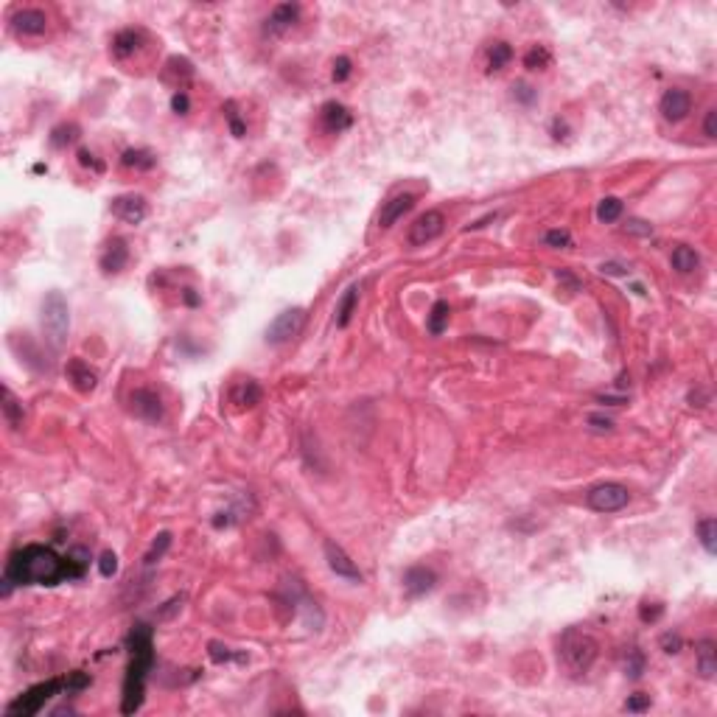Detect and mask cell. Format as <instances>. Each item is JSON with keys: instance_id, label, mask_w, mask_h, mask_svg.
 Segmentation results:
<instances>
[{"instance_id": "obj_1", "label": "cell", "mask_w": 717, "mask_h": 717, "mask_svg": "<svg viewBox=\"0 0 717 717\" xmlns=\"http://www.w3.org/2000/svg\"><path fill=\"white\" fill-rule=\"evenodd\" d=\"M6 577L14 586H57L62 580H76V571L71 560L59 558L51 547L31 544L11 555L6 566Z\"/></svg>"}, {"instance_id": "obj_2", "label": "cell", "mask_w": 717, "mask_h": 717, "mask_svg": "<svg viewBox=\"0 0 717 717\" xmlns=\"http://www.w3.org/2000/svg\"><path fill=\"white\" fill-rule=\"evenodd\" d=\"M132 661L126 667V678H124V704L121 712L124 715H135L143 706V695H146V678L155 667V650H152V631L146 625H135L132 636Z\"/></svg>"}, {"instance_id": "obj_3", "label": "cell", "mask_w": 717, "mask_h": 717, "mask_svg": "<svg viewBox=\"0 0 717 717\" xmlns=\"http://www.w3.org/2000/svg\"><path fill=\"white\" fill-rule=\"evenodd\" d=\"M597 653H600V644H597V639L588 636V634H583V631H566L563 636H560V647H558V656H560V664L569 670V675H586L588 670H591V664L597 661Z\"/></svg>"}, {"instance_id": "obj_4", "label": "cell", "mask_w": 717, "mask_h": 717, "mask_svg": "<svg viewBox=\"0 0 717 717\" xmlns=\"http://www.w3.org/2000/svg\"><path fill=\"white\" fill-rule=\"evenodd\" d=\"M42 331H45V339L59 350L68 339V331H71V309H68V300L62 297V292H48L45 300H42Z\"/></svg>"}, {"instance_id": "obj_5", "label": "cell", "mask_w": 717, "mask_h": 717, "mask_svg": "<svg viewBox=\"0 0 717 717\" xmlns=\"http://www.w3.org/2000/svg\"><path fill=\"white\" fill-rule=\"evenodd\" d=\"M59 692H65V678H51V681H42V684H34L31 689H25L20 698H14L8 706H6V715L14 717H31L40 715L45 709V704L51 698H57Z\"/></svg>"}, {"instance_id": "obj_6", "label": "cell", "mask_w": 717, "mask_h": 717, "mask_svg": "<svg viewBox=\"0 0 717 717\" xmlns=\"http://www.w3.org/2000/svg\"><path fill=\"white\" fill-rule=\"evenodd\" d=\"M628 502H631V493L620 482H603L586 493V504L594 513H617V510L628 507Z\"/></svg>"}, {"instance_id": "obj_7", "label": "cell", "mask_w": 717, "mask_h": 717, "mask_svg": "<svg viewBox=\"0 0 717 717\" xmlns=\"http://www.w3.org/2000/svg\"><path fill=\"white\" fill-rule=\"evenodd\" d=\"M306 325V309H286L269 322L266 328V342L269 345H283L289 339H295Z\"/></svg>"}, {"instance_id": "obj_8", "label": "cell", "mask_w": 717, "mask_h": 717, "mask_svg": "<svg viewBox=\"0 0 717 717\" xmlns=\"http://www.w3.org/2000/svg\"><path fill=\"white\" fill-rule=\"evenodd\" d=\"M443 230H446V216L440 211H426V213H420L409 225V244L412 247H423V244L437 239Z\"/></svg>"}, {"instance_id": "obj_9", "label": "cell", "mask_w": 717, "mask_h": 717, "mask_svg": "<svg viewBox=\"0 0 717 717\" xmlns=\"http://www.w3.org/2000/svg\"><path fill=\"white\" fill-rule=\"evenodd\" d=\"M129 409L135 417L146 420V423H160L162 415H165V406H162V398H160L155 390L149 387H138L132 396H129Z\"/></svg>"}, {"instance_id": "obj_10", "label": "cell", "mask_w": 717, "mask_h": 717, "mask_svg": "<svg viewBox=\"0 0 717 717\" xmlns=\"http://www.w3.org/2000/svg\"><path fill=\"white\" fill-rule=\"evenodd\" d=\"M11 31L20 37H42L48 31V14L42 8H17L11 14Z\"/></svg>"}, {"instance_id": "obj_11", "label": "cell", "mask_w": 717, "mask_h": 717, "mask_svg": "<svg viewBox=\"0 0 717 717\" xmlns=\"http://www.w3.org/2000/svg\"><path fill=\"white\" fill-rule=\"evenodd\" d=\"M109 211H112L115 219H121V222H126V225H141V222L149 216V205H146V199L138 196V194L115 196L112 205H109Z\"/></svg>"}, {"instance_id": "obj_12", "label": "cell", "mask_w": 717, "mask_h": 717, "mask_svg": "<svg viewBox=\"0 0 717 717\" xmlns=\"http://www.w3.org/2000/svg\"><path fill=\"white\" fill-rule=\"evenodd\" d=\"M658 109H661L664 121L678 124V121H684V118L692 112V95H689L687 90H681V87H672V90H667V93L661 95Z\"/></svg>"}, {"instance_id": "obj_13", "label": "cell", "mask_w": 717, "mask_h": 717, "mask_svg": "<svg viewBox=\"0 0 717 717\" xmlns=\"http://www.w3.org/2000/svg\"><path fill=\"white\" fill-rule=\"evenodd\" d=\"M322 550H325V560H328L331 571H336L339 577H345V580H350V583H362V580H365V577H362V571L356 569V563L350 560V555H348L339 544L325 541V544H322Z\"/></svg>"}, {"instance_id": "obj_14", "label": "cell", "mask_w": 717, "mask_h": 717, "mask_svg": "<svg viewBox=\"0 0 717 717\" xmlns=\"http://www.w3.org/2000/svg\"><path fill=\"white\" fill-rule=\"evenodd\" d=\"M300 20V6L297 3H278L272 8V14L266 17V34L272 37H280L286 31H292Z\"/></svg>"}, {"instance_id": "obj_15", "label": "cell", "mask_w": 717, "mask_h": 717, "mask_svg": "<svg viewBox=\"0 0 717 717\" xmlns=\"http://www.w3.org/2000/svg\"><path fill=\"white\" fill-rule=\"evenodd\" d=\"M434 583H437V574H434L432 569H426V566H412V569H406V574H403V591H406L409 597H423V594H429V591L434 588Z\"/></svg>"}, {"instance_id": "obj_16", "label": "cell", "mask_w": 717, "mask_h": 717, "mask_svg": "<svg viewBox=\"0 0 717 717\" xmlns=\"http://www.w3.org/2000/svg\"><path fill=\"white\" fill-rule=\"evenodd\" d=\"M129 263V247L124 239H112L101 252V269L107 275H118Z\"/></svg>"}, {"instance_id": "obj_17", "label": "cell", "mask_w": 717, "mask_h": 717, "mask_svg": "<svg viewBox=\"0 0 717 717\" xmlns=\"http://www.w3.org/2000/svg\"><path fill=\"white\" fill-rule=\"evenodd\" d=\"M141 42H143V31L141 28H124L112 37V57L115 59H129L141 51Z\"/></svg>"}, {"instance_id": "obj_18", "label": "cell", "mask_w": 717, "mask_h": 717, "mask_svg": "<svg viewBox=\"0 0 717 717\" xmlns=\"http://www.w3.org/2000/svg\"><path fill=\"white\" fill-rule=\"evenodd\" d=\"M68 379H71V384L79 390V393H93L95 390V384H98V373L84 362V359H71L68 362Z\"/></svg>"}, {"instance_id": "obj_19", "label": "cell", "mask_w": 717, "mask_h": 717, "mask_svg": "<svg viewBox=\"0 0 717 717\" xmlns=\"http://www.w3.org/2000/svg\"><path fill=\"white\" fill-rule=\"evenodd\" d=\"M319 118H322V126H325L331 135H339V132H345V129L353 124L350 112H348L342 104H336V101H328V104L322 107Z\"/></svg>"}, {"instance_id": "obj_20", "label": "cell", "mask_w": 717, "mask_h": 717, "mask_svg": "<svg viewBox=\"0 0 717 717\" xmlns=\"http://www.w3.org/2000/svg\"><path fill=\"white\" fill-rule=\"evenodd\" d=\"M412 205H415V194H398V196H393L390 202H384V208H381V213H379V225H381V227H393L403 213L412 211Z\"/></svg>"}, {"instance_id": "obj_21", "label": "cell", "mask_w": 717, "mask_h": 717, "mask_svg": "<svg viewBox=\"0 0 717 717\" xmlns=\"http://www.w3.org/2000/svg\"><path fill=\"white\" fill-rule=\"evenodd\" d=\"M695 661H698V672L701 678H715L717 672V650L712 639H704L698 641V650H695Z\"/></svg>"}, {"instance_id": "obj_22", "label": "cell", "mask_w": 717, "mask_h": 717, "mask_svg": "<svg viewBox=\"0 0 717 717\" xmlns=\"http://www.w3.org/2000/svg\"><path fill=\"white\" fill-rule=\"evenodd\" d=\"M670 263H672V269H675L678 275H689V272H695V269L701 266V258H698V252H695L692 247L681 244V247H675V249H672Z\"/></svg>"}, {"instance_id": "obj_23", "label": "cell", "mask_w": 717, "mask_h": 717, "mask_svg": "<svg viewBox=\"0 0 717 717\" xmlns=\"http://www.w3.org/2000/svg\"><path fill=\"white\" fill-rule=\"evenodd\" d=\"M230 401L239 403L241 409H249V406H255V403L261 401V387H258L252 379H244V381H239V384L233 387Z\"/></svg>"}, {"instance_id": "obj_24", "label": "cell", "mask_w": 717, "mask_h": 717, "mask_svg": "<svg viewBox=\"0 0 717 717\" xmlns=\"http://www.w3.org/2000/svg\"><path fill=\"white\" fill-rule=\"evenodd\" d=\"M3 417H6V423H8L11 429H20V426H23V417H25L23 403L14 398V393H11L8 387H3Z\"/></svg>"}, {"instance_id": "obj_25", "label": "cell", "mask_w": 717, "mask_h": 717, "mask_svg": "<svg viewBox=\"0 0 717 717\" xmlns=\"http://www.w3.org/2000/svg\"><path fill=\"white\" fill-rule=\"evenodd\" d=\"M513 59V48H510V42H493L490 48H487V73H499L507 62Z\"/></svg>"}, {"instance_id": "obj_26", "label": "cell", "mask_w": 717, "mask_h": 717, "mask_svg": "<svg viewBox=\"0 0 717 717\" xmlns=\"http://www.w3.org/2000/svg\"><path fill=\"white\" fill-rule=\"evenodd\" d=\"M121 162H124L126 168H135V171H149V168L158 165V158H155V152H149V149H126Z\"/></svg>"}, {"instance_id": "obj_27", "label": "cell", "mask_w": 717, "mask_h": 717, "mask_svg": "<svg viewBox=\"0 0 717 717\" xmlns=\"http://www.w3.org/2000/svg\"><path fill=\"white\" fill-rule=\"evenodd\" d=\"M449 314H451L449 303H446V300H437V303L432 306L429 317H426V328H429V333L440 336V333L446 331V325H449Z\"/></svg>"}, {"instance_id": "obj_28", "label": "cell", "mask_w": 717, "mask_h": 717, "mask_svg": "<svg viewBox=\"0 0 717 717\" xmlns=\"http://www.w3.org/2000/svg\"><path fill=\"white\" fill-rule=\"evenodd\" d=\"M356 303H359V286H350L348 292H345V297L339 300V309H336V325L339 328H345L350 317H353V312H356Z\"/></svg>"}, {"instance_id": "obj_29", "label": "cell", "mask_w": 717, "mask_h": 717, "mask_svg": "<svg viewBox=\"0 0 717 717\" xmlns=\"http://www.w3.org/2000/svg\"><path fill=\"white\" fill-rule=\"evenodd\" d=\"M552 65V54L544 48V45H533L527 54H524V68L527 71H547Z\"/></svg>"}, {"instance_id": "obj_30", "label": "cell", "mask_w": 717, "mask_h": 717, "mask_svg": "<svg viewBox=\"0 0 717 717\" xmlns=\"http://www.w3.org/2000/svg\"><path fill=\"white\" fill-rule=\"evenodd\" d=\"M698 541H701V547L709 552V555H715L717 550V521L709 516V519H704L701 524H698Z\"/></svg>"}, {"instance_id": "obj_31", "label": "cell", "mask_w": 717, "mask_h": 717, "mask_svg": "<svg viewBox=\"0 0 717 717\" xmlns=\"http://www.w3.org/2000/svg\"><path fill=\"white\" fill-rule=\"evenodd\" d=\"M76 141H79V126L76 124H62V126H57L51 132V146L54 149H65V146H71Z\"/></svg>"}, {"instance_id": "obj_32", "label": "cell", "mask_w": 717, "mask_h": 717, "mask_svg": "<svg viewBox=\"0 0 717 717\" xmlns=\"http://www.w3.org/2000/svg\"><path fill=\"white\" fill-rule=\"evenodd\" d=\"M622 199H617V196H605L600 205H597V219L600 222H605V225H611V222H617L620 216H622Z\"/></svg>"}, {"instance_id": "obj_33", "label": "cell", "mask_w": 717, "mask_h": 717, "mask_svg": "<svg viewBox=\"0 0 717 717\" xmlns=\"http://www.w3.org/2000/svg\"><path fill=\"white\" fill-rule=\"evenodd\" d=\"M544 244H547V247H555V249H566V247H571V233H569V230H550V233L544 236Z\"/></svg>"}, {"instance_id": "obj_34", "label": "cell", "mask_w": 717, "mask_h": 717, "mask_svg": "<svg viewBox=\"0 0 717 717\" xmlns=\"http://www.w3.org/2000/svg\"><path fill=\"white\" fill-rule=\"evenodd\" d=\"M90 687V675L87 672H71L65 678V692H81Z\"/></svg>"}, {"instance_id": "obj_35", "label": "cell", "mask_w": 717, "mask_h": 717, "mask_svg": "<svg viewBox=\"0 0 717 717\" xmlns=\"http://www.w3.org/2000/svg\"><path fill=\"white\" fill-rule=\"evenodd\" d=\"M225 109H227V112H225V115H227V124H230V132H233V135H236V138H244V132H247V126H244V124H241L239 112H236V104H227V107H225Z\"/></svg>"}, {"instance_id": "obj_36", "label": "cell", "mask_w": 717, "mask_h": 717, "mask_svg": "<svg viewBox=\"0 0 717 717\" xmlns=\"http://www.w3.org/2000/svg\"><path fill=\"white\" fill-rule=\"evenodd\" d=\"M98 571H101L104 577H112V574L118 571V555H115V552H104V555L98 558Z\"/></svg>"}, {"instance_id": "obj_37", "label": "cell", "mask_w": 717, "mask_h": 717, "mask_svg": "<svg viewBox=\"0 0 717 717\" xmlns=\"http://www.w3.org/2000/svg\"><path fill=\"white\" fill-rule=\"evenodd\" d=\"M168 544H171V535H168V533H160L158 541L152 544V550H149V555H146V563H155V560L168 550Z\"/></svg>"}, {"instance_id": "obj_38", "label": "cell", "mask_w": 717, "mask_h": 717, "mask_svg": "<svg viewBox=\"0 0 717 717\" xmlns=\"http://www.w3.org/2000/svg\"><path fill=\"white\" fill-rule=\"evenodd\" d=\"M350 71H353L350 59H348V57H339V59L333 62V81H345L350 76Z\"/></svg>"}, {"instance_id": "obj_39", "label": "cell", "mask_w": 717, "mask_h": 717, "mask_svg": "<svg viewBox=\"0 0 717 717\" xmlns=\"http://www.w3.org/2000/svg\"><path fill=\"white\" fill-rule=\"evenodd\" d=\"M76 158H79V165H84V168H93L95 174H101V171H104V165L95 160V155H93L90 149H79V155H76Z\"/></svg>"}, {"instance_id": "obj_40", "label": "cell", "mask_w": 717, "mask_h": 717, "mask_svg": "<svg viewBox=\"0 0 717 717\" xmlns=\"http://www.w3.org/2000/svg\"><path fill=\"white\" fill-rule=\"evenodd\" d=\"M188 107H191V101H188V93H185V90H179V93L171 95V109H174L177 115H185Z\"/></svg>"}, {"instance_id": "obj_41", "label": "cell", "mask_w": 717, "mask_h": 717, "mask_svg": "<svg viewBox=\"0 0 717 717\" xmlns=\"http://www.w3.org/2000/svg\"><path fill=\"white\" fill-rule=\"evenodd\" d=\"M641 670H644V656H641L639 650H631V658H628V675H631V678H639V675H641Z\"/></svg>"}, {"instance_id": "obj_42", "label": "cell", "mask_w": 717, "mask_h": 717, "mask_svg": "<svg viewBox=\"0 0 717 717\" xmlns=\"http://www.w3.org/2000/svg\"><path fill=\"white\" fill-rule=\"evenodd\" d=\"M588 426H591L594 432H611V429H614V420L605 417V415H588Z\"/></svg>"}, {"instance_id": "obj_43", "label": "cell", "mask_w": 717, "mask_h": 717, "mask_svg": "<svg viewBox=\"0 0 717 717\" xmlns=\"http://www.w3.org/2000/svg\"><path fill=\"white\" fill-rule=\"evenodd\" d=\"M208 647H211V658H213V661H230V658H233V650L225 647V644H219V641H211Z\"/></svg>"}, {"instance_id": "obj_44", "label": "cell", "mask_w": 717, "mask_h": 717, "mask_svg": "<svg viewBox=\"0 0 717 717\" xmlns=\"http://www.w3.org/2000/svg\"><path fill=\"white\" fill-rule=\"evenodd\" d=\"M625 709L628 712H644V709H650V695H634V698H628V704H625Z\"/></svg>"}, {"instance_id": "obj_45", "label": "cell", "mask_w": 717, "mask_h": 717, "mask_svg": "<svg viewBox=\"0 0 717 717\" xmlns=\"http://www.w3.org/2000/svg\"><path fill=\"white\" fill-rule=\"evenodd\" d=\"M625 230L634 233V236H650V233H653V225H647V222H641V219H631V222L625 225Z\"/></svg>"}, {"instance_id": "obj_46", "label": "cell", "mask_w": 717, "mask_h": 717, "mask_svg": "<svg viewBox=\"0 0 717 717\" xmlns=\"http://www.w3.org/2000/svg\"><path fill=\"white\" fill-rule=\"evenodd\" d=\"M681 636L678 634H667V636H661V647H664V653H681Z\"/></svg>"}, {"instance_id": "obj_47", "label": "cell", "mask_w": 717, "mask_h": 717, "mask_svg": "<svg viewBox=\"0 0 717 717\" xmlns=\"http://www.w3.org/2000/svg\"><path fill=\"white\" fill-rule=\"evenodd\" d=\"M661 611H664L661 605H656V603H653V608H647V603H644V605L639 608V617H641V622H656V620L661 617Z\"/></svg>"}, {"instance_id": "obj_48", "label": "cell", "mask_w": 717, "mask_h": 717, "mask_svg": "<svg viewBox=\"0 0 717 717\" xmlns=\"http://www.w3.org/2000/svg\"><path fill=\"white\" fill-rule=\"evenodd\" d=\"M715 118H717V109H709L706 112V121H704V132H706V138H715Z\"/></svg>"}, {"instance_id": "obj_49", "label": "cell", "mask_w": 717, "mask_h": 717, "mask_svg": "<svg viewBox=\"0 0 717 717\" xmlns=\"http://www.w3.org/2000/svg\"><path fill=\"white\" fill-rule=\"evenodd\" d=\"M513 90H516V95H519V98H521V101H533V98H535V93H533V87H527V84H516V87H513Z\"/></svg>"}, {"instance_id": "obj_50", "label": "cell", "mask_w": 717, "mask_h": 717, "mask_svg": "<svg viewBox=\"0 0 717 717\" xmlns=\"http://www.w3.org/2000/svg\"><path fill=\"white\" fill-rule=\"evenodd\" d=\"M600 269H603L605 275H628V269H625L622 263H603Z\"/></svg>"}, {"instance_id": "obj_51", "label": "cell", "mask_w": 717, "mask_h": 717, "mask_svg": "<svg viewBox=\"0 0 717 717\" xmlns=\"http://www.w3.org/2000/svg\"><path fill=\"white\" fill-rule=\"evenodd\" d=\"M182 300H185L188 306H199V303H202V300H199V295H196L194 289H185V292H182Z\"/></svg>"}]
</instances>
